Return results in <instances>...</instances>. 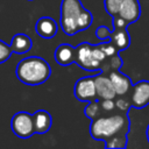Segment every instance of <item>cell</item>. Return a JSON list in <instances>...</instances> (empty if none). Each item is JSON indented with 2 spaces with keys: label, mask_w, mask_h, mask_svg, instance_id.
<instances>
[{
  "label": "cell",
  "mask_w": 149,
  "mask_h": 149,
  "mask_svg": "<svg viewBox=\"0 0 149 149\" xmlns=\"http://www.w3.org/2000/svg\"><path fill=\"white\" fill-rule=\"evenodd\" d=\"M16 78L29 86L41 85L51 76V68L49 63L37 56H31L21 59L15 69Z\"/></svg>",
  "instance_id": "6da1fadb"
},
{
  "label": "cell",
  "mask_w": 149,
  "mask_h": 149,
  "mask_svg": "<svg viewBox=\"0 0 149 149\" xmlns=\"http://www.w3.org/2000/svg\"><path fill=\"white\" fill-rule=\"evenodd\" d=\"M129 120L126 114L99 116L90 125V135L97 141H105L116 134H127Z\"/></svg>",
  "instance_id": "7a4b0ae2"
},
{
  "label": "cell",
  "mask_w": 149,
  "mask_h": 149,
  "mask_svg": "<svg viewBox=\"0 0 149 149\" xmlns=\"http://www.w3.org/2000/svg\"><path fill=\"white\" fill-rule=\"evenodd\" d=\"M84 7L79 0H62L59 10V24L62 30L72 36L79 31L78 29V17Z\"/></svg>",
  "instance_id": "3957f363"
},
{
  "label": "cell",
  "mask_w": 149,
  "mask_h": 149,
  "mask_svg": "<svg viewBox=\"0 0 149 149\" xmlns=\"http://www.w3.org/2000/svg\"><path fill=\"white\" fill-rule=\"evenodd\" d=\"M10 128L13 133L21 139H28L33 136L35 134L33 114H29L28 112L15 113L10 120Z\"/></svg>",
  "instance_id": "277c9868"
},
{
  "label": "cell",
  "mask_w": 149,
  "mask_h": 149,
  "mask_svg": "<svg viewBox=\"0 0 149 149\" xmlns=\"http://www.w3.org/2000/svg\"><path fill=\"white\" fill-rule=\"evenodd\" d=\"M74 62L81 69L87 70V71L100 70V66H101V63L93 57V45L87 42L79 43L76 47Z\"/></svg>",
  "instance_id": "5b68a950"
},
{
  "label": "cell",
  "mask_w": 149,
  "mask_h": 149,
  "mask_svg": "<svg viewBox=\"0 0 149 149\" xmlns=\"http://www.w3.org/2000/svg\"><path fill=\"white\" fill-rule=\"evenodd\" d=\"M73 94L79 101H92L98 99L94 77H81L73 86Z\"/></svg>",
  "instance_id": "8992f818"
},
{
  "label": "cell",
  "mask_w": 149,
  "mask_h": 149,
  "mask_svg": "<svg viewBox=\"0 0 149 149\" xmlns=\"http://www.w3.org/2000/svg\"><path fill=\"white\" fill-rule=\"evenodd\" d=\"M94 81H95V88H97V97L99 100L114 99L116 97V92L109 76L101 72L100 74L94 77Z\"/></svg>",
  "instance_id": "52a82bcc"
},
{
  "label": "cell",
  "mask_w": 149,
  "mask_h": 149,
  "mask_svg": "<svg viewBox=\"0 0 149 149\" xmlns=\"http://www.w3.org/2000/svg\"><path fill=\"white\" fill-rule=\"evenodd\" d=\"M130 102L135 108H142L149 104V81L141 80L133 86Z\"/></svg>",
  "instance_id": "ba28073f"
},
{
  "label": "cell",
  "mask_w": 149,
  "mask_h": 149,
  "mask_svg": "<svg viewBox=\"0 0 149 149\" xmlns=\"http://www.w3.org/2000/svg\"><path fill=\"white\" fill-rule=\"evenodd\" d=\"M35 31L42 38L50 40V38L55 37V35L57 34L58 24H57V22L52 17H50V16H42L35 23Z\"/></svg>",
  "instance_id": "9c48e42d"
},
{
  "label": "cell",
  "mask_w": 149,
  "mask_h": 149,
  "mask_svg": "<svg viewBox=\"0 0 149 149\" xmlns=\"http://www.w3.org/2000/svg\"><path fill=\"white\" fill-rule=\"evenodd\" d=\"M140 14L141 9L137 0H122L118 15L123 17L128 23H132L139 20Z\"/></svg>",
  "instance_id": "30bf717a"
},
{
  "label": "cell",
  "mask_w": 149,
  "mask_h": 149,
  "mask_svg": "<svg viewBox=\"0 0 149 149\" xmlns=\"http://www.w3.org/2000/svg\"><path fill=\"white\" fill-rule=\"evenodd\" d=\"M55 61L62 66H68L74 62L76 48L69 43H62L55 49Z\"/></svg>",
  "instance_id": "8fae6325"
},
{
  "label": "cell",
  "mask_w": 149,
  "mask_h": 149,
  "mask_svg": "<svg viewBox=\"0 0 149 149\" xmlns=\"http://www.w3.org/2000/svg\"><path fill=\"white\" fill-rule=\"evenodd\" d=\"M111 80H112V84L115 88V92H116V95L119 97H122L125 95L126 93H128V91L132 88V80L128 76L121 73L119 70H113L108 73Z\"/></svg>",
  "instance_id": "7c38bea8"
},
{
  "label": "cell",
  "mask_w": 149,
  "mask_h": 149,
  "mask_svg": "<svg viewBox=\"0 0 149 149\" xmlns=\"http://www.w3.org/2000/svg\"><path fill=\"white\" fill-rule=\"evenodd\" d=\"M34 128L36 134H44L50 130L52 125V119L49 112L45 109H38L33 114Z\"/></svg>",
  "instance_id": "4fadbf2b"
},
{
  "label": "cell",
  "mask_w": 149,
  "mask_h": 149,
  "mask_svg": "<svg viewBox=\"0 0 149 149\" xmlns=\"http://www.w3.org/2000/svg\"><path fill=\"white\" fill-rule=\"evenodd\" d=\"M31 47H33L31 38L23 33L15 34L10 42V48L15 54H26L31 49Z\"/></svg>",
  "instance_id": "5bb4252c"
},
{
  "label": "cell",
  "mask_w": 149,
  "mask_h": 149,
  "mask_svg": "<svg viewBox=\"0 0 149 149\" xmlns=\"http://www.w3.org/2000/svg\"><path fill=\"white\" fill-rule=\"evenodd\" d=\"M109 41L116 47V49L120 50H125L129 47L130 44V37L128 31L126 30V28H121V29H114L111 34V38Z\"/></svg>",
  "instance_id": "9a60e30c"
},
{
  "label": "cell",
  "mask_w": 149,
  "mask_h": 149,
  "mask_svg": "<svg viewBox=\"0 0 149 149\" xmlns=\"http://www.w3.org/2000/svg\"><path fill=\"white\" fill-rule=\"evenodd\" d=\"M126 146H127V134H116L105 140V147L108 149L126 148Z\"/></svg>",
  "instance_id": "2e32d148"
},
{
  "label": "cell",
  "mask_w": 149,
  "mask_h": 149,
  "mask_svg": "<svg viewBox=\"0 0 149 149\" xmlns=\"http://www.w3.org/2000/svg\"><path fill=\"white\" fill-rule=\"evenodd\" d=\"M101 111H102V108H101V105H100V100L95 99V100L88 101V104L86 105V107L84 109V113L88 119L94 120V119L100 116Z\"/></svg>",
  "instance_id": "e0dca14e"
},
{
  "label": "cell",
  "mask_w": 149,
  "mask_h": 149,
  "mask_svg": "<svg viewBox=\"0 0 149 149\" xmlns=\"http://www.w3.org/2000/svg\"><path fill=\"white\" fill-rule=\"evenodd\" d=\"M92 20H93V19H92V14H91L87 9L84 8V9L81 10L79 17H78V29H79V31L86 30V29L91 26Z\"/></svg>",
  "instance_id": "ac0fdd59"
},
{
  "label": "cell",
  "mask_w": 149,
  "mask_h": 149,
  "mask_svg": "<svg viewBox=\"0 0 149 149\" xmlns=\"http://www.w3.org/2000/svg\"><path fill=\"white\" fill-rule=\"evenodd\" d=\"M121 3H122V0H104L105 9L112 16H115L119 14V9H120Z\"/></svg>",
  "instance_id": "d6986e66"
},
{
  "label": "cell",
  "mask_w": 149,
  "mask_h": 149,
  "mask_svg": "<svg viewBox=\"0 0 149 149\" xmlns=\"http://www.w3.org/2000/svg\"><path fill=\"white\" fill-rule=\"evenodd\" d=\"M13 54V50L10 48V44H7L2 40H0V64L5 63Z\"/></svg>",
  "instance_id": "ffe728a7"
},
{
  "label": "cell",
  "mask_w": 149,
  "mask_h": 149,
  "mask_svg": "<svg viewBox=\"0 0 149 149\" xmlns=\"http://www.w3.org/2000/svg\"><path fill=\"white\" fill-rule=\"evenodd\" d=\"M111 34H112V31H111L106 26H99V27L97 28V30H95V36H97L100 41H102V42L109 41Z\"/></svg>",
  "instance_id": "44dd1931"
},
{
  "label": "cell",
  "mask_w": 149,
  "mask_h": 149,
  "mask_svg": "<svg viewBox=\"0 0 149 149\" xmlns=\"http://www.w3.org/2000/svg\"><path fill=\"white\" fill-rule=\"evenodd\" d=\"M100 47H101V49L104 50V52L106 54L107 57L114 56V55H116L118 51H119V50L116 49V47H115L111 41H105V42H102V43L100 44Z\"/></svg>",
  "instance_id": "7402d4cb"
},
{
  "label": "cell",
  "mask_w": 149,
  "mask_h": 149,
  "mask_svg": "<svg viewBox=\"0 0 149 149\" xmlns=\"http://www.w3.org/2000/svg\"><path fill=\"white\" fill-rule=\"evenodd\" d=\"M100 105H101V108L104 112H112L116 107L114 99H101Z\"/></svg>",
  "instance_id": "603a6c76"
},
{
  "label": "cell",
  "mask_w": 149,
  "mask_h": 149,
  "mask_svg": "<svg viewBox=\"0 0 149 149\" xmlns=\"http://www.w3.org/2000/svg\"><path fill=\"white\" fill-rule=\"evenodd\" d=\"M93 57H94L97 61H99L100 63L104 62V61L107 58V56H106V54L104 52V50L101 49L100 44L93 45Z\"/></svg>",
  "instance_id": "cb8c5ba5"
},
{
  "label": "cell",
  "mask_w": 149,
  "mask_h": 149,
  "mask_svg": "<svg viewBox=\"0 0 149 149\" xmlns=\"http://www.w3.org/2000/svg\"><path fill=\"white\" fill-rule=\"evenodd\" d=\"M115 105H116V108L118 109H120V111H122V112H126V111H128V108L130 107V105H132V102H129L127 99H125V98H118L116 100H115Z\"/></svg>",
  "instance_id": "d4e9b609"
},
{
  "label": "cell",
  "mask_w": 149,
  "mask_h": 149,
  "mask_svg": "<svg viewBox=\"0 0 149 149\" xmlns=\"http://www.w3.org/2000/svg\"><path fill=\"white\" fill-rule=\"evenodd\" d=\"M113 17H114L113 19V27H114V29H121V28H126L127 27L128 22L123 17H121L120 15H115Z\"/></svg>",
  "instance_id": "484cf974"
},
{
  "label": "cell",
  "mask_w": 149,
  "mask_h": 149,
  "mask_svg": "<svg viewBox=\"0 0 149 149\" xmlns=\"http://www.w3.org/2000/svg\"><path fill=\"white\" fill-rule=\"evenodd\" d=\"M147 139H148V141H149V126H148V128H147Z\"/></svg>",
  "instance_id": "4316f807"
},
{
  "label": "cell",
  "mask_w": 149,
  "mask_h": 149,
  "mask_svg": "<svg viewBox=\"0 0 149 149\" xmlns=\"http://www.w3.org/2000/svg\"><path fill=\"white\" fill-rule=\"evenodd\" d=\"M28 1H33V0H28Z\"/></svg>",
  "instance_id": "83f0119b"
}]
</instances>
